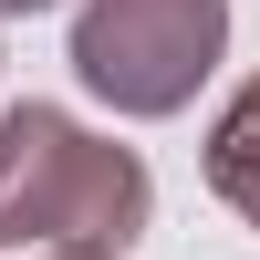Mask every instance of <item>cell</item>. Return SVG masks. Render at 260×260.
<instances>
[{
    "label": "cell",
    "mask_w": 260,
    "mask_h": 260,
    "mask_svg": "<svg viewBox=\"0 0 260 260\" xmlns=\"http://www.w3.org/2000/svg\"><path fill=\"white\" fill-rule=\"evenodd\" d=\"M219 42V0H104L83 21V73L115 104H177Z\"/></svg>",
    "instance_id": "1"
}]
</instances>
